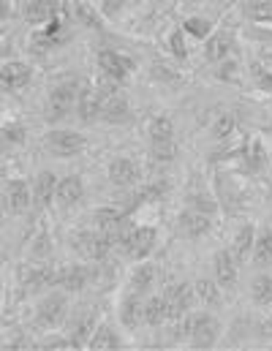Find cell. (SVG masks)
I'll return each instance as SVG.
<instances>
[{
  "instance_id": "42",
  "label": "cell",
  "mask_w": 272,
  "mask_h": 351,
  "mask_svg": "<svg viewBox=\"0 0 272 351\" xmlns=\"http://www.w3.org/2000/svg\"><path fill=\"white\" fill-rule=\"evenodd\" d=\"M3 139H5L8 145H22V142H25V125H19V123H5V125H3Z\"/></svg>"
},
{
  "instance_id": "25",
  "label": "cell",
  "mask_w": 272,
  "mask_h": 351,
  "mask_svg": "<svg viewBox=\"0 0 272 351\" xmlns=\"http://www.w3.org/2000/svg\"><path fill=\"white\" fill-rule=\"evenodd\" d=\"M196 294L212 308V311H218V308H223V294H221V286H218V280L212 283V280H207V278H199L196 283Z\"/></svg>"
},
{
  "instance_id": "13",
  "label": "cell",
  "mask_w": 272,
  "mask_h": 351,
  "mask_svg": "<svg viewBox=\"0 0 272 351\" xmlns=\"http://www.w3.org/2000/svg\"><path fill=\"white\" fill-rule=\"evenodd\" d=\"M177 226H180V232L185 237H204V234H210L212 221H210V215L185 210V213H180V218H177Z\"/></svg>"
},
{
  "instance_id": "21",
  "label": "cell",
  "mask_w": 272,
  "mask_h": 351,
  "mask_svg": "<svg viewBox=\"0 0 272 351\" xmlns=\"http://www.w3.org/2000/svg\"><path fill=\"white\" fill-rule=\"evenodd\" d=\"M82 196H85V185H82V180L77 175L63 177V180L58 182V196H55V199H58L60 204L71 207V204H77Z\"/></svg>"
},
{
  "instance_id": "2",
  "label": "cell",
  "mask_w": 272,
  "mask_h": 351,
  "mask_svg": "<svg viewBox=\"0 0 272 351\" xmlns=\"http://www.w3.org/2000/svg\"><path fill=\"white\" fill-rule=\"evenodd\" d=\"M112 245H114L112 237L103 234V232H88V229H82V232H74L71 234V248L79 256L90 259V262H106Z\"/></svg>"
},
{
  "instance_id": "48",
  "label": "cell",
  "mask_w": 272,
  "mask_h": 351,
  "mask_svg": "<svg viewBox=\"0 0 272 351\" xmlns=\"http://www.w3.org/2000/svg\"><path fill=\"white\" fill-rule=\"evenodd\" d=\"M264 134H270V136H272V117H270V123L264 125Z\"/></svg>"
},
{
  "instance_id": "41",
  "label": "cell",
  "mask_w": 272,
  "mask_h": 351,
  "mask_svg": "<svg viewBox=\"0 0 272 351\" xmlns=\"http://www.w3.org/2000/svg\"><path fill=\"white\" fill-rule=\"evenodd\" d=\"M150 156L158 161V164H169L175 158V145L172 142H158V145H150Z\"/></svg>"
},
{
  "instance_id": "3",
  "label": "cell",
  "mask_w": 272,
  "mask_h": 351,
  "mask_svg": "<svg viewBox=\"0 0 272 351\" xmlns=\"http://www.w3.org/2000/svg\"><path fill=\"white\" fill-rule=\"evenodd\" d=\"M79 85L74 80L69 82H60L49 90V120H63L69 117L74 109H77V101H79Z\"/></svg>"
},
{
  "instance_id": "12",
  "label": "cell",
  "mask_w": 272,
  "mask_h": 351,
  "mask_svg": "<svg viewBox=\"0 0 272 351\" xmlns=\"http://www.w3.org/2000/svg\"><path fill=\"white\" fill-rule=\"evenodd\" d=\"M212 264H215V280H218V286L232 291L237 286V262H234L232 251H218Z\"/></svg>"
},
{
  "instance_id": "9",
  "label": "cell",
  "mask_w": 272,
  "mask_h": 351,
  "mask_svg": "<svg viewBox=\"0 0 272 351\" xmlns=\"http://www.w3.org/2000/svg\"><path fill=\"white\" fill-rule=\"evenodd\" d=\"M30 202H33V193H30V188H27L25 180H8L5 182V204H8V210L14 215L27 213Z\"/></svg>"
},
{
  "instance_id": "46",
  "label": "cell",
  "mask_w": 272,
  "mask_h": 351,
  "mask_svg": "<svg viewBox=\"0 0 272 351\" xmlns=\"http://www.w3.org/2000/svg\"><path fill=\"white\" fill-rule=\"evenodd\" d=\"M262 335H267V338H272V316L262 324Z\"/></svg>"
},
{
  "instance_id": "1",
  "label": "cell",
  "mask_w": 272,
  "mask_h": 351,
  "mask_svg": "<svg viewBox=\"0 0 272 351\" xmlns=\"http://www.w3.org/2000/svg\"><path fill=\"white\" fill-rule=\"evenodd\" d=\"M182 330H185V335L190 338L193 346H201V349H204V346H212V343L218 341V335H221V322H218L212 313L199 311V313H188V316H185Z\"/></svg>"
},
{
  "instance_id": "8",
  "label": "cell",
  "mask_w": 272,
  "mask_h": 351,
  "mask_svg": "<svg viewBox=\"0 0 272 351\" xmlns=\"http://www.w3.org/2000/svg\"><path fill=\"white\" fill-rule=\"evenodd\" d=\"M156 243H158V232H156L153 226H139V229L134 232V237L123 245V251H125L131 259L142 262V259H147V256L153 254Z\"/></svg>"
},
{
  "instance_id": "18",
  "label": "cell",
  "mask_w": 272,
  "mask_h": 351,
  "mask_svg": "<svg viewBox=\"0 0 272 351\" xmlns=\"http://www.w3.org/2000/svg\"><path fill=\"white\" fill-rule=\"evenodd\" d=\"M0 82L5 93H16L30 82V66L25 63H5L3 66V74H0Z\"/></svg>"
},
{
  "instance_id": "26",
  "label": "cell",
  "mask_w": 272,
  "mask_h": 351,
  "mask_svg": "<svg viewBox=\"0 0 272 351\" xmlns=\"http://www.w3.org/2000/svg\"><path fill=\"white\" fill-rule=\"evenodd\" d=\"M142 316H145V324H164L169 322L166 316V300L164 297H147V302L142 305Z\"/></svg>"
},
{
  "instance_id": "16",
  "label": "cell",
  "mask_w": 272,
  "mask_h": 351,
  "mask_svg": "<svg viewBox=\"0 0 272 351\" xmlns=\"http://www.w3.org/2000/svg\"><path fill=\"white\" fill-rule=\"evenodd\" d=\"M142 300H139V294H128V297H123L120 300V308H117V316H120V324L125 327V330H136L139 327V322H145V316H142Z\"/></svg>"
},
{
  "instance_id": "27",
  "label": "cell",
  "mask_w": 272,
  "mask_h": 351,
  "mask_svg": "<svg viewBox=\"0 0 272 351\" xmlns=\"http://www.w3.org/2000/svg\"><path fill=\"white\" fill-rule=\"evenodd\" d=\"M117 346H120V338H117L114 330L106 327V324H98V327H95L90 343H88V349H92V351H109V349H117Z\"/></svg>"
},
{
  "instance_id": "5",
  "label": "cell",
  "mask_w": 272,
  "mask_h": 351,
  "mask_svg": "<svg viewBox=\"0 0 272 351\" xmlns=\"http://www.w3.org/2000/svg\"><path fill=\"white\" fill-rule=\"evenodd\" d=\"M66 308H69L66 294H60V291L47 294L44 300H38L36 324H38L41 330H55V327H60V322L66 319Z\"/></svg>"
},
{
  "instance_id": "45",
  "label": "cell",
  "mask_w": 272,
  "mask_h": 351,
  "mask_svg": "<svg viewBox=\"0 0 272 351\" xmlns=\"http://www.w3.org/2000/svg\"><path fill=\"white\" fill-rule=\"evenodd\" d=\"M77 16H79V19H85L90 27H98V19L92 16V11L88 8V5H77Z\"/></svg>"
},
{
  "instance_id": "38",
  "label": "cell",
  "mask_w": 272,
  "mask_h": 351,
  "mask_svg": "<svg viewBox=\"0 0 272 351\" xmlns=\"http://www.w3.org/2000/svg\"><path fill=\"white\" fill-rule=\"evenodd\" d=\"M215 77H218L221 82H237V80H240V63H237V58H229V60L218 63Z\"/></svg>"
},
{
  "instance_id": "11",
  "label": "cell",
  "mask_w": 272,
  "mask_h": 351,
  "mask_svg": "<svg viewBox=\"0 0 272 351\" xmlns=\"http://www.w3.org/2000/svg\"><path fill=\"white\" fill-rule=\"evenodd\" d=\"M101 109H103V98L98 88H82L79 90V101H77V114L82 123H95L101 117Z\"/></svg>"
},
{
  "instance_id": "24",
  "label": "cell",
  "mask_w": 272,
  "mask_h": 351,
  "mask_svg": "<svg viewBox=\"0 0 272 351\" xmlns=\"http://www.w3.org/2000/svg\"><path fill=\"white\" fill-rule=\"evenodd\" d=\"M243 158H245V169H248L251 175H259V172L264 169V164H267V156H264V147H262L259 139L245 142V147H243Z\"/></svg>"
},
{
  "instance_id": "40",
  "label": "cell",
  "mask_w": 272,
  "mask_h": 351,
  "mask_svg": "<svg viewBox=\"0 0 272 351\" xmlns=\"http://www.w3.org/2000/svg\"><path fill=\"white\" fill-rule=\"evenodd\" d=\"M169 52H172L177 60H185V58H188V47H185V30H172V33H169Z\"/></svg>"
},
{
  "instance_id": "6",
  "label": "cell",
  "mask_w": 272,
  "mask_h": 351,
  "mask_svg": "<svg viewBox=\"0 0 272 351\" xmlns=\"http://www.w3.org/2000/svg\"><path fill=\"white\" fill-rule=\"evenodd\" d=\"M95 60H98V69H101V74L106 77V80H112V82H125L131 74H134V69H136V63L131 60V58H125V55H120V52H114V49H101L98 55H95Z\"/></svg>"
},
{
  "instance_id": "7",
  "label": "cell",
  "mask_w": 272,
  "mask_h": 351,
  "mask_svg": "<svg viewBox=\"0 0 272 351\" xmlns=\"http://www.w3.org/2000/svg\"><path fill=\"white\" fill-rule=\"evenodd\" d=\"M193 297H196V286H190V283H177V286H172V289L164 294L169 322H177L182 316H188V311H190V305H193Z\"/></svg>"
},
{
  "instance_id": "14",
  "label": "cell",
  "mask_w": 272,
  "mask_h": 351,
  "mask_svg": "<svg viewBox=\"0 0 272 351\" xmlns=\"http://www.w3.org/2000/svg\"><path fill=\"white\" fill-rule=\"evenodd\" d=\"M106 172H109V180L114 185H120V188H128V185H134L139 180V167L131 158H112Z\"/></svg>"
},
{
  "instance_id": "32",
  "label": "cell",
  "mask_w": 272,
  "mask_h": 351,
  "mask_svg": "<svg viewBox=\"0 0 272 351\" xmlns=\"http://www.w3.org/2000/svg\"><path fill=\"white\" fill-rule=\"evenodd\" d=\"M182 30H185V33H190L193 38L207 41V38L212 36V22H210V19H204V16H188V19L182 22Z\"/></svg>"
},
{
  "instance_id": "43",
  "label": "cell",
  "mask_w": 272,
  "mask_h": 351,
  "mask_svg": "<svg viewBox=\"0 0 272 351\" xmlns=\"http://www.w3.org/2000/svg\"><path fill=\"white\" fill-rule=\"evenodd\" d=\"M49 251H52V245H49V234H38V237L30 243V256H33V259H44Z\"/></svg>"
},
{
  "instance_id": "20",
  "label": "cell",
  "mask_w": 272,
  "mask_h": 351,
  "mask_svg": "<svg viewBox=\"0 0 272 351\" xmlns=\"http://www.w3.org/2000/svg\"><path fill=\"white\" fill-rule=\"evenodd\" d=\"M58 196V180L52 172H38L36 180H33V202L47 207L52 199Z\"/></svg>"
},
{
  "instance_id": "28",
  "label": "cell",
  "mask_w": 272,
  "mask_h": 351,
  "mask_svg": "<svg viewBox=\"0 0 272 351\" xmlns=\"http://www.w3.org/2000/svg\"><path fill=\"white\" fill-rule=\"evenodd\" d=\"M254 264L259 267H270L272 264V232L264 229L259 237H256V245H254Z\"/></svg>"
},
{
  "instance_id": "37",
  "label": "cell",
  "mask_w": 272,
  "mask_h": 351,
  "mask_svg": "<svg viewBox=\"0 0 272 351\" xmlns=\"http://www.w3.org/2000/svg\"><path fill=\"white\" fill-rule=\"evenodd\" d=\"M49 16H52V11H49L47 3H27L25 5V19L33 22V25H44Z\"/></svg>"
},
{
  "instance_id": "35",
  "label": "cell",
  "mask_w": 272,
  "mask_h": 351,
  "mask_svg": "<svg viewBox=\"0 0 272 351\" xmlns=\"http://www.w3.org/2000/svg\"><path fill=\"white\" fill-rule=\"evenodd\" d=\"M254 302L256 305H272V275H259L254 280Z\"/></svg>"
},
{
  "instance_id": "4",
  "label": "cell",
  "mask_w": 272,
  "mask_h": 351,
  "mask_svg": "<svg viewBox=\"0 0 272 351\" xmlns=\"http://www.w3.org/2000/svg\"><path fill=\"white\" fill-rule=\"evenodd\" d=\"M44 147L58 158H71L79 150H85V136L77 131H69V128H55L44 136Z\"/></svg>"
},
{
  "instance_id": "23",
  "label": "cell",
  "mask_w": 272,
  "mask_h": 351,
  "mask_svg": "<svg viewBox=\"0 0 272 351\" xmlns=\"http://www.w3.org/2000/svg\"><path fill=\"white\" fill-rule=\"evenodd\" d=\"M153 283H156V267H153V264H139V267L131 272V280H128L131 291L139 294V297H145V294L153 289Z\"/></svg>"
},
{
  "instance_id": "39",
  "label": "cell",
  "mask_w": 272,
  "mask_h": 351,
  "mask_svg": "<svg viewBox=\"0 0 272 351\" xmlns=\"http://www.w3.org/2000/svg\"><path fill=\"white\" fill-rule=\"evenodd\" d=\"M251 77H254V82H256V88L259 90L272 93V71L270 69H264L262 63H254V66H251Z\"/></svg>"
},
{
  "instance_id": "19",
  "label": "cell",
  "mask_w": 272,
  "mask_h": 351,
  "mask_svg": "<svg viewBox=\"0 0 272 351\" xmlns=\"http://www.w3.org/2000/svg\"><path fill=\"white\" fill-rule=\"evenodd\" d=\"M52 283H58V272L49 264H36L25 275V291H41V289H47Z\"/></svg>"
},
{
  "instance_id": "10",
  "label": "cell",
  "mask_w": 272,
  "mask_h": 351,
  "mask_svg": "<svg viewBox=\"0 0 272 351\" xmlns=\"http://www.w3.org/2000/svg\"><path fill=\"white\" fill-rule=\"evenodd\" d=\"M90 283V269L82 264H66L58 269V286H63V291H82Z\"/></svg>"
},
{
  "instance_id": "31",
  "label": "cell",
  "mask_w": 272,
  "mask_h": 351,
  "mask_svg": "<svg viewBox=\"0 0 272 351\" xmlns=\"http://www.w3.org/2000/svg\"><path fill=\"white\" fill-rule=\"evenodd\" d=\"M166 191H169V182H166V180H156V182H150L147 188H142V191L136 193V202H134V204H150V202H161V199L166 196Z\"/></svg>"
},
{
  "instance_id": "36",
  "label": "cell",
  "mask_w": 272,
  "mask_h": 351,
  "mask_svg": "<svg viewBox=\"0 0 272 351\" xmlns=\"http://www.w3.org/2000/svg\"><path fill=\"white\" fill-rule=\"evenodd\" d=\"M243 14L254 22H272V3L264 0V3H245L243 5Z\"/></svg>"
},
{
  "instance_id": "15",
  "label": "cell",
  "mask_w": 272,
  "mask_h": 351,
  "mask_svg": "<svg viewBox=\"0 0 272 351\" xmlns=\"http://www.w3.org/2000/svg\"><path fill=\"white\" fill-rule=\"evenodd\" d=\"M232 49H234V38H232L229 33L218 30V33H212V38H207L204 58H207L210 63H223V60H229Z\"/></svg>"
},
{
  "instance_id": "30",
  "label": "cell",
  "mask_w": 272,
  "mask_h": 351,
  "mask_svg": "<svg viewBox=\"0 0 272 351\" xmlns=\"http://www.w3.org/2000/svg\"><path fill=\"white\" fill-rule=\"evenodd\" d=\"M120 218H123V213H117L114 207H101V210L92 213V223H95V229L103 232V234H112V229L117 226Z\"/></svg>"
},
{
  "instance_id": "34",
  "label": "cell",
  "mask_w": 272,
  "mask_h": 351,
  "mask_svg": "<svg viewBox=\"0 0 272 351\" xmlns=\"http://www.w3.org/2000/svg\"><path fill=\"white\" fill-rule=\"evenodd\" d=\"M188 210L212 218V215L218 213V202H215L212 196H207V193H193V196H188Z\"/></svg>"
},
{
  "instance_id": "47",
  "label": "cell",
  "mask_w": 272,
  "mask_h": 351,
  "mask_svg": "<svg viewBox=\"0 0 272 351\" xmlns=\"http://www.w3.org/2000/svg\"><path fill=\"white\" fill-rule=\"evenodd\" d=\"M262 58H264L267 63H272V44H270V47H264V49H262Z\"/></svg>"
},
{
  "instance_id": "44",
  "label": "cell",
  "mask_w": 272,
  "mask_h": 351,
  "mask_svg": "<svg viewBox=\"0 0 272 351\" xmlns=\"http://www.w3.org/2000/svg\"><path fill=\"white\" fill-rule=\"evenodd\" d=\"M153 77L158 80V82H180V74L177 71H172V69H166V66H153Z\"/></svg>"
},
{
  "instance_id": "22",
  "label": "cell",
  "mask_w": 272,
  "mask_h": 351,
  "mask_svg": "<svg viewBox=\"0 0 272 351\" xmlns=\"http://www.w3.org/2000/svg\"><path fill=\"white\" fill-rule=\"evenodd\" d=\"M95 316L90 311L88 313H79L74 322H71V346H88L90 343V332H95Z\"/></svg>"
},
{
  "instance_id": "29",
  "label": "cell",
  "mask_w": 272,
  "mask_h": 351,
  "mask_svg": "<svg viewBox=\"0 0 272 351\" xmlns=\"http://www.w3.org/2000/svg\"><path fill=\"white\" fill-rule=\"evenodd\" d=\"M147 134H150V145H158V142H172V134H175V125H172V120L169 117H156L153 123H150V128H147Z\"/></svg>"
},
{
  "instance_id": "17",
  "label": "cell",
  "mask_w": 272,
  "mask_h": 351,
  "mask_svg": "<svg viewBox=\"0 0 272 351\" xmlns=\"http://www.w3.org/2000/svg\"><path fill=\"white\" fill-rule=\"evenodd\" d=\"M254 245H256V232L251 223L240 226V232L234 234V243H232V256L237 264H245L254 256Z\"/></svg>"
},
{
  "instance_id": "33",
  "label": "cell",
  "mask_w": 272,
  "mask_h": 351,
  "mask_svg": "<svg viewBox=\"0 0 272 351\" xmlns=\"http://www.w3.org/2000/svg\"><path fill=\"white\" fill-rule=\"evenodd\" d=\"M234 128H237V120H234V114H229V112H221V114L212 120V125H210V134H212L215 139H229V136L234 134Z\"/></svg>"
}]
</instances>
